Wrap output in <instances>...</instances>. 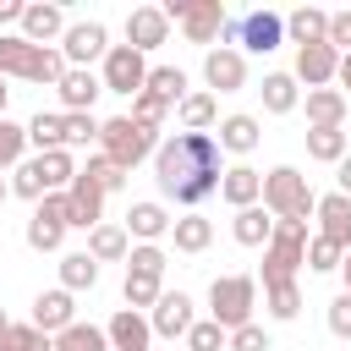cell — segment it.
Masks as SVG:
<instances>
[{
    "instance_id": "1",
    "label": "cell",
    "mask_w": 351,
    "mask_h": 351,
    "mask_svg": "<svg viewBox=\"0 0 351 351\" xmlns=\"http://www.w3.org/2000/svg\"><path fill=\"white\" fill-rule=\"evenodd\" d=\"M219 143L214 132H176L154 148V181L165 197H176L186 214H197V203H208L219 192Z\"/></svg>"
},
{
    "instance_id": "2",
    "label": "cell",
    "mask_w": 351,
    "mask_h": 351,
    "mask_svg": "<svg viewBox=\"0 0 351 351\" xmlns=\"http://www.w3.org/2000/svg\"><path fill=\"white\" fill-rule=\"evenodd\" d=\"M154 148H159V132L137 126L132 115H110V121H99V154H104L115 170H126V176H132Z\"/></svg>"
},
{
    "instance_id": "3",
    "label": "cell",
    "mask_w": 351,
    "mask_h": 351,
    "mask_svg": "<svg viewBox=\"0 0 351 351\" xmlns=\"http://www.w3.org/2000/svg\"><path fill=\"white\" fill-rule=\"evenodd\" d=\"M274 219H307L313 214V203H318V192H313V181L296 170V165H274L269 176H263V197H258Z\"/></svg>"
},
{
    "instance_id": "4",
    "label": "cell",
    "mask_w": 351,
    "mask_h": 351,
    "mask_svg": "<svg viewBox=\"0 0 351 351\" xmlns=\"http://www.w3.org/2000/svg\"><path fill=\"white\" fill-rule=\"evenodd\" d=\"M302 258H307V219H274V236L263 247V285L296 280Z\"/></svg>"
},
{
    "instance_id": "5",
    "label": "cell",
    "mask_w": 351,
    "mask_h": 351,
    "mask_svg": "<svg viewBox=\"0 0 351 351\" xmlns=\"http://www.w3.org/2000/svg\"><path fill=\"white\" fill-rule=\"evenodd\" d=\"M252 307H258V280L252 274H219L208 285V318L230 335L241 324H252Z\"/></svg>"
},
{
    "instance_id": "6",
    "label": "cell",
    "mask_w": 351,
    "mask_h": 351,
    "mask_svg": "<svg viewBox=\"0 0 351 351\" xmlns=\"http://www.w3.org/2000/svg\"><path fill=\"white\" fill-rule=\"evenodd\" d=\"M225 49H236L241 44V55H269V49H280L285 44V16H274V11H247V16H225Z\"/></svg>"
},
{
    "instance_id": "7",
    "label": "cell",
    "mask_w": 351,
    "mask_h": 351,
    "mask_svg": "<svg viewBox=\"0 0 351 351\" xmlns=\"http://www.w3.org/2000/svg\"><path fill=\"white\" fill-rule=\"evenodd\" d=\"M60 55H66L71 71H88L93 60L110 55V27H104V22H66V33H60Z\"/></svg>"
},
{
    "instance_id": "8",
    "label": "cell",
    "mask_w": 351,
    "mask_h": 351,
    "mask_svg": "<svg viewBox=\"0 0 351 351\" xmlns=\"http://www.w3.org/2000/svg\"><path fill=\"white\" fill-rule=\"evenodd\" d=\"M99 82H104V93H126V99H137L143 82H148V55H137V49H126V44H110Z\"/></svg>"
},
{
    "instance_id": "9",
    "label": "cell",
    "mask_w": 351,
    "mask_h": 351,
    "mask_svg": "<svg viewBox=\"0 0 351 351\" xmlns=\"http://www.w3.org/2000/svg\"><path fill=\"white\" fill-rule=\"evenodd\" d=\"M66 225L71 230H93V225H104V192H99V181L93 176H71V186H66Z\"/></svg>"
},
{
    "instance_id": "10",
    "label": "cell",
    "mask_w": 351,
    "mask_h": 351,
    "mask_svg": "<svg viewBox=\"0 0 351 351\" xmlns=\"http://www.w3.org/2000/svg\"><path fill=\"white\" fill-rule=\"evenodd\" d=\"M197 324V313H192V296L186 291H165L159 302H154V313H148V329L159 335V340H186V329Z\"/></svg>"
},
{
    "instance_id": "11",
    "label": "cell",
    "mask_w": 351,
    "mask_h": 351,
    "mask_svg": "<svg viewBox=\"0 0 351 351\" xmlns=\"http://www.w3.org/2000/svg\"><path fill=\"white\" fill-rule=\"evenodd\" d=\"M203 82H208V93H236V88H247V55L241 49H208L203 55Z\"/></svg>"
},
{
    "instance_id": "12",
    "label": "cell",
    "mask_w": 351,
    "mask_h": 351,
    "mask_svg": "<svg viewBox=\"0 0 351 351\" xmlns=\"http://www.w3.org/2000/svg\"><path fill=\"white\" fill-rule=\"evenodd\" d=\"M165 38H170V22H165L159 5H132V11H126V49L148 55V49H159Z\"/></svg>"
},
{
    "instance_id": "13",
    "label": "cell",
    "mask_w": 351,
    "mask_h": 351,
    "mask_svg": "<svg viewBox=\"0 0 351 351\" xmlns=\"http://www.w3.org/2000/svg\"><path fill=\"white\" fill-rule=\"evenodd\" d=\"M27 324H33V329H44L49 340H55L60 329H71V324H77V302H71V291H60V285H55V291H38V296H33V318H27Z\"/></svg>"
},
{
    "instance_id": "14",
    "label": "cell",
    "mask_w": 351,
    "mask_h": 351,
    "mask_svg": "<svg viewBox=\"0 0 351 351\" xmlns=\"http://www.w3.org/2000/svg\"><path fill=\"white\" fill-rule=\"evenodd\" d=\"M55 93H60V115H93V99L104 93V82H99V71H71L66 66Z\"/></svg>"
},
{
    "instance_id": "15",
    "label": "cell",
    "mask_w": 351,
    "mask_h": 351,
    "mask_svg": "<svg viewBox=\"0 0 351 351\" xmlns=\"http://www.w3.org/2000/svg\"><path fill=\"white\" fill-rule=\"evenodd\" d=\"M313 214H318V236L346 252V247H351V197H346V192H324V197L313 203Z\"/></svg>"
},
{
    "instance_id": "16",
    "label": "cell",
    "mask_w": 351,
    "mask_h": 351,
    "mask_svg": "<svg viewBox=\"0 0 351 351\" xmlns=\"http://www.w3.org/2000/svg\"><path fill=\"white\" fill-rule=\"evenodd\" d=\"M225 0H186V16H181V33L192 38V44H214L219 33H225Z\"/></svg>"
},
{
    "instance_id": "17",
    "label": "cell",
    "mask_w": 351,
    "mask_h": 351,
    "mask_svg": "<svg viewBox=\"0 0 351 351\" xmlns=\"http://www.w3.org/2000/svg\"><path fill=\"white\" fill-rule=\"evenodd\" d=\"M335 66H340V49H329V44H302L291 77L307 82V88H335Z\"/></svg>"
},
{
    "instance_id": "18",
    "label": "cell",
    "mask_w": 351,
    "mask_h": 351,
    "mask_svg": "<svg viewBox=\"0 0 351 351\" xmlns=\"http://www.w3.org/2000/svg\"><path fill=\"white\" fill-rule=\"evenodd\" d=\"M104 340H110V351H148V340H154V329H148V313L115 307V318L104 324Z\"/></svg>"
},
{
    "instance_id": "19",
    "label": "cell",
    "mask_w": 351,
    "mask_h": 351,
    "mask_svg": "<svg viewBox=\"0 0 351 351\" xmlns=\"http://www.w3.org/2000/svg\"><path fill=\"white\" fill-rule=\"evenodd\" d=\"M16 27H22L27 44L49 49V44L66 33V11H60V5H44V0H38V5H22V22H16Z\"/></svg>"
},
{
    "instance_id": "20",
    "label": "cell",
    "mask_w": 351,
    "mask_h": 351,
    "mask_svg": "<svg viewBox=\"0 0 351 351\" xmlns=\"http://www.w3.org/2000/svg\"><path fill=\"white\" fill-rule=\"evenodd\" d=\"M219 197H225L230 208H252V203L263 197V176H258L252 165H230V170L219 176Z\"/></svg>"
},
{
    "instance_id": "21",
    "label": "cell",
    "mask_w": 351,
    "mask_h": 351,
    "mask_svg": "<svg viewBox=\"0 0 351 351\" xmlns=\"http://www.w3.org/2000/svg\"><path fill=\"white\" fill-rule=\"evenodd\" d=\"M126 236H132V241H159V236H170V214H165V203H154V197L132 203V208H126Z\"/></svg>"
},
{
    "instance_id": "22",
    "label": "cell",
    "mask_w": 351,
    "mask_h": 351,
    "mask_svg": "<svg viewBox=\"0 0 351 351\" xmlns=\"http://www.w3.org/2000/svg\"><path fill=\"white\" fill-rule=\"evenodd\" d=\"M351 99L340 88H307V126H346Z\"/></svg>"
},
{
    "instance_id": "23",
    "label": "cell",
    "mask_w": 351,
    "mask_h": 351,
    "mask_svg": "<svg viewBox=\"0 0 351 351\" xmlns=\"http://www.w3.org/2000/svg\"><path fill=\"white\" fill-rule=\"evenodd\" d=\"M258 115H225L219 121V132H214V143H219V154H252L258 148Z\"/></svg>"
},
{
    "instance_id": "24",
    "label": "cell",
    "mask_w": 351,
    "mask_h": 351,
    "mask_svg": "<svg viewBox=\"0 0 351 351\" xmlns=\"http://www.w3.org/2000/svg\"><path fill=\"white\" fill-rule=\"evenodd\" d=\"M230 236H236L241 247H269V236H274V214H269L263 203H252V208H236V219H230Z\"/></svg>"
},
{
    "instance_id": "25",
    "label": "cell",
    "mask_w": 351,
    "mask_h": 351,
    "mask_svg": "<svg viewBox=\"0 0 351 351\" xmlns=\"http://www.w3.org/2000/svg\"><path fill=\"white\" fill-rule=\"evenodd\" d=\"M126 252H132L126 225H93L88 230V258L93 263H126Z\"/></svg>"
},
{
    "instance_id": "26",
    "label": "cell",
    "mask_w": 351,
    "mask_h": 351,
    "mask_svg": "<svg viewBox=\"0 0 351 351\" xmlns=\"http://www.w3.org/2000/svg\"><path fill=\"white\" fill-rule=\"evenodd\" d=\"M324 33H329V11H318V5H296L291 16H285V38L302 49V44H324Z\"/></svg>"
},
{
    "instance_id": "27",
    "label": "cell",
    "mask_w": 351,
    "mask_h": 351,
    "mask_svg": "<svg viewBox=\"0 0 351 351\" xmlns=\"http://www.w3.org/2000/svg\"><path fill=\"white\" fill-rule=\"evenodd\" d=\"M346 154H351L346 126H307V159H318V165H340Z\"/></svg>"
},
{
    "instance_id": "28",
    "label": "cell",
    "mask_w": 351,
    "mask_h": 351,
    "mask_svg": "<svg viewBox=\"0 0 351 351\" xmlns=\"http://www.w3.org/2000/svg\"><path fill=\"white\" fill-rule=\"evenodd\" d=\"M258 93H263V110H269V115H291V110L302 104V88H296L291 71H269Z\"/></svg>"
},
{
    "instance_id": "29",
    "label": "cell",
    "mask_w": 351,
    "mask_h": 351,
    "mask_svg": "<svg viewBox=\"0 0 351 351\" xmlns=\"http://www.w3.org/2000/svg\"><path fill=\"white\" fill-rule=\"evenodd\" d=\"M176 121H181V132H208L219 121V99L214 93H186L176 104Z\"/></svg>"
},
{
    "instance_id": "30",
    "label": "cell",
    "mask_w": 351,
    "mask_h": 351,
    "mask_svg": "<svg viewBox=\"0 0 351 351\" xmlns=\"http://www.w3.org/2000/svg\"><path fill=\"white\" fill-rule=\"evenodd\" d=\"M170 236H176V252H208L214 225L203 214H181V219H170Z\"/></svg>"
},
{
    "instance_id": "31",
    "label": "cell",
    "mask_w": 351,
    "mask_h": 351,
    "mask_svg": "<svg viewBox=\"0 0 351 351\" xmlns=\"http://www.w3.org/2000/svg\"><path fill=\"white\" fill-rule=\"evenodd\" d=\"M93 285H99V263L88 252H66L60 258V291L77 296V291H93Z\"/></svg>"
},
{
    "instance_id": "32",
    "label": "cell",
    "mask_w": 351,
    "mask_h": 351,
    "mask_svg": "<svg viewBox=\"0 0 351 351\" xmlns=\"http://www.w3.org/2000/svg\"><path fill=\"white\" fill-rule=\"evenodd\" d=\"M143 88L159 93V99L176 110V104L186 99V71H181V66H148V82H143Z\"/></svg>"
},
{
    "instance_id": "33",
    "label": "cell",
    "mask_w": 351,
    "mask_h": 351,
    "mask_svg": "<svg viewBox=\"0 0 351 351\" xmlns=\"http://www.w3.org/2000/svg\"><path fill=\"white\" fill-rule=\"evenodd\" d=\"M33 165H38V176H44V186H49V192H66V186H71V176H77V165H71V148L33 154Z\"/></svg>"
},
{
    "instance_id": "34",
    "label": "cell",
    "mask_w": 351,
    "mask_h": 351,
    "mask_svg": "<svg viewBox=\"0 0 351 351\" xmlns=\"http://www.w3.org/2000/svg\"><path fill=\"white\" fill-rule=\"evenodd\" d=\"M263 307H269L274 324H291V318L302 313V285H296V280H285V285H263Z\"/></svg>"
},
{
    "instance_id": "35",
    "label": "cell",
    "mask_w": 351,
    "mask_h": 351,
    "mask_svg": "<svg viewBox=\"0 0 351 351\" xmlns=\"http://www.w3.org/2000/svg\"><path fill=\"white\" fill-rule=\"evenodd\" d=\"M60 77H66V55H60V44L33 49V60H27V77H22V82H44V88H55Z\"/></svg>"
},
{
    "instance_id": "36",
    "label": "cell",
    "mask_w": 351,
    "mask_h": 351,
    "mask_svg": "<svg viewBox=\"0 0 351 351\" xmlns=\"http://www.w3.org/2000/svg\"><path fill=\"white\" fill-rule=\"evenodd\" d=\"M165 269H170V258H165V247H159V241H137V247L126 252V274H148V280H165Z\"/></svg>"
},
{
    "instance_id": "37",
    "label": "cell",
    "mask_w": 351,
    "mask_h": 351,
    "mask_svg": "<svg viewBox=\"0 0 351 351\" xmlns=\"http://www.w3.org/2000/svg\"><path fill=\"white\" fill-rule=\"evenodd\" d=\"M33 49H38V44H27L22 33H0V77H27Z\"/></svg>"
},
{
    "instance_id": "38",
    "label": "cell",
    "mask_w": 351,
    "mask_h": 351,
    "mask_svg": "<svg viewBox=\"0 0 351 351\" xmlns=\"http://www.w3.org/2000/svg\"><path fill=\"white\" fill-rule=\"evenodd\" d=\"M55 351H110V340H104V329L99 324H71V329H60L55 335Z\"/></svg>"
},
{
    "instance_id": "39",
    "label": "cell",
    "mask_w": 351,
    "mask_h": 351,
    "mask_svg": "<svg viewBox=\"0 0 351 351\" xmlns=\"http://www.w3.org/2000/svg\"><path fill=\"white\" fill-rule=\"evenodd\" d=\"M27 148H38V154H55V148H66V137H60V115L38 110V115L27 121Z\"/></svg>"
},
{
    "instance_id": "40",
    "label": "cell",
    "mask_w": 351,
    "mask_h": 351,
    "mask_svg": "<svg viewBox=\"0 0 351 351\" xmlns=\"http://www.w3.org/2000/svg\"><path fill=\"white\" fill-rule=\"evenodd\" d=\"M121 296H126V307H132V313H154V302L165 296V280H148V274H126Z\"/></svg>"
},
{
    "instance_id": "41",
    "label": "cell",
    "mask_w": 351,
    "mask_h": 351,
    "mask_svg": "<svg viewBox=\"0 0 351 351\" xmlns=\"http://www.w3.org/2000/svg\"><path fill=\"white\" fill-rule=\"evenodd\" d=\"M0 351H55V340H49L44 329H33V324H5Z\"/></svg>"
},
{
    "instance_id": "42",
    "label": "cell",
    "mask_w": 351,
    "mask_h": 351,
    "mask_svg": "<svg viewBox=\"0 0 351 351\" xmlns=\"http://www.w3.org/2000/svg\"><path fill=\"white\" fill-rule=\"evenodd\" d=\"M126 115H132L137 126H148V132H159V126L170 121V104H165L159 93H148V88H143V93L132 99V110H126Z\"/></svg>"
},
{
    "instance_id": "43",
    "label": "cell",
    "mask_w": 351,
    "mask_h": 351,
    "mask_svg": "<svg viewBox=\"0 0 351 351\" xmlns=\"http://www.w3.org/2000/svg\"><path fill=\"white\" fill-rule=\"evenodd\" d=\"M60 241H66V225L60 219H44V214L27 219V247L33 252H60Z\"/></svg>"
},
{
    "instance_id": "44",
    "label": "cell",
    "mask_w": 351,
    "mask_h": 351,
    "mask_svg": "<svg viewBox=\"0 0 351 351\" xmlns=\"http://www.w3.org/2000/svg\"><path fill=\"white\" fill-rule=\"evenodd\" d=\"M22 159H27V126L0 121V170H16Z\"/></svg>"
},
{
    "instance_id": "45",
    "label": "cell",
    "mask_w": 351,
    "mask_h": 351,
    "mask_svg": "<svg viewBox=\"0 0 351 351\" xmlns=\"http://www.w3.org/2000/svg\"><path fill=\"white\" fill-rule=\"evenodd\" d=\"M340 258H346V252H340L335 241H324V236H307V258H302V263H307L313 274H335V269H340Z\"/></svg>"
},
{
    "instance_id": "46",
    "label": "cell",
    "mask_w": 351,
    "mask_h": 351,
    "mask_svg": "<svg viewBox=\"0 0 351 351\" xmlns=\"http://www.w3.org/2000/svg\"><path fill=\"white\" fill-rule=\"evenodd\" d=\"M82 176H93V181H99V192H104V197H110V192H121V186H126V170H115V165H110V159H104V154H88V165H82Z\"/></svg>"
},
{
    "instance_id": "47",
    "label": "cell",
    "mask_w": 351,
    "mask_h": 351,
    "mask_svg": "<svg viewBox=\"0 0 351 351\" xmlns=\"http://www.w3.org/2000/svg\"><path fill=\"white\" fill-rule=\"evenodd\" d=\"M11 192H16V197H27V203H38V197H44V192H49V186H44V176H38V165H33V159H22V165H16V170H11Z\"/></svg>"
},
{
    "instance_id": "48",
    "label": "cell",
    "mask_w": 351,
    "mask_h": 351,
    "mask_svg": "<svg viewBox=\"0 0 351 351\" xmlns=\"http://www.w3.org/2000/svg\"><path fill=\"white\" fill-rule=\"evenodd\" d=\"M60 137H66V148L99 143V121H93V115H60Z\"/></svg>"
},
{
    "instance_id": "49",
    "label": "cell",
    "mask_w": 351,
    "mask_h": 351,
    "mask_svg": "<svg viewBox=\"0 0 351 351\" xmlns=\"http://www.w3.org/2000/svg\"><path fill=\"white\" fill-rule=\"evenodd\" d=\"M186 351H225V329H219L214 318H197V324L186 329Z\"/></svg>"
},
{
    "instance_id": "50",
    "label": "cell",
    "mask_w": 351,
    "mask_h": 351,
    "mask_svg": "<svg viewBox=\"0 0 351 351\" xmlns=\"http://www.w3.org/2000/svg\"><path fill=\"white\" fill-rule=\"evenodd\" d=\"M225 346H230V351H269V329H263V324H241V329L225 335Z\"/></svg>"
},
{
    "instance_id": "51",
    "label": "cell",
    "mask_w": 351,
    "mask_h": 351,
    "mask_svg": "<svg viewBox=\"0 0 351 351\" xmlns=\"http://www.w3.org/2000/svg\"><path fill=\"white\" fill-rule=\"evenodd\" d=\"M329 335H335V340H351V291H340V296L329 302Z\"/></svg>"
},
{
    "instance_id": "52",
    "label": "cell",
    "mask_w": 351,
    "mask_h": 351,
    "mask_svg": "<svg viewBox=\"0 0 351 351\" xmlns=\"http://www.w3.org/2000/svg\"><path fill=\"white\" fill-rule=\"evenodd\" d=\"M324 44L329 49H351V11H329V33H324Z\"/></svg>"
},
{
    "instance_id": "53",
    "label": "cell",
    "mask_w": 351,
    "mask_h": 351,
    "mask_svg": "<svg viewBox=\"0 0 351 351\" xmlns=\"http://www.w3.org/2000/svg\"><path fill=\"white\" fill-rule=\"evenodd\" d=\"M335 88L351 99V49H346V55H340V66H335Z\"/></svg>"
},
{
    "instance_id": "54",
    "label": "cell",
    "mask_w": 351,
    "mask_h": 351,
    "mask_svg": "<svg viewBox=\"0 0 351 351\" xmlns=\"http://www.w3.org/2000/svg\"><path fill=\"white\" fill-rule=\"evenodd\" d=\"M335 181H340V186H335V192H346V197H351V154H346V159H340V165H335Z\"/></svg>"
},
{
    "instance_id": "55",
    "label": "cell",
    "mask_w": 351,
    "mask_h": 351,
    "mask_svg": "<svg viewBox=\"0 0 351 351\" xmlns=\"http://www.w3.org/2000/svg\"><path fill=\"white\" fill-rule=\"evenodd\" d=\"M0 22H22V0H0Z\"/></svg>"
},
{
    "instance_id": "56",
    "label": "cell",
    "mask_w": 351,
    "mask_h": 351,
    "mask_svg": "<svg viewBox=\"0 0 351 351\" xmlns=\"http://www.w3.org/2000/svg\"><path fill=\"white\" fill-rule=\"evenodd\" d=\"M340 274H346V291H351V247H346V258H340Z\"/></svg>"
},
{
    "instance_id": "57",
    "label": "cell",
    "mask_w": 351,
    "mask_h": 351,
    "mask_svg": "<svg viewBox=\"0 0 351 351\" xmlns=\"http://www.w3.org/2000/svg\"><path fill=\"white\" fill-rule=\"evenodd\" d=\"M5 99H11V88H5V77H0V121H5Z\"/></svg>"
},
{
    "instance_id": "58",
    "label": "cell",
    "mask_w": 351,
    "mask_h": 351,
    "mask_svg": "<svg viewBox=\"0 0 351 351\" xmlns=\"http://www.w3.org/2000/svg\"><path fill=\"white\" fill-rule=\"evenodd\" d=\"M5 197H11V181H5V176H0V208H5Z\"/></svg>"
},
{
    "instance_id": "59",
    "label": "cell",
    "mask_w": 351,
    "mask_h": 351,
    "mask_svg": "<svg viewBox=\"0 0 351 351\" xmlns=\"http://www.w3.org/2000/svg\"><path fill=\"white\" fill-rule=\"evenodd\" d=\"M5 324H11V318H5V313H0V335H5Z\"/></svg>"
}]
</instances>
